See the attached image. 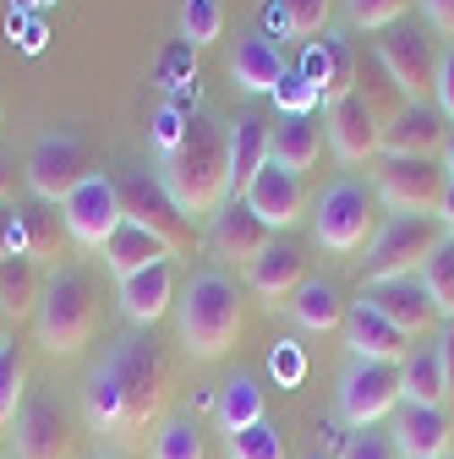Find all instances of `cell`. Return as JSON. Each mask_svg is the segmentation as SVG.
<instances>
[{
  "label": "cell",
  "instance_id": "cell-41",
  "mask_svg": "<svg viewBox=\"0 0 454 459\" xmlns=\"http://www.w3.org/2000/svg\"><path fill=\"white\" fill-rule=\"evenodd\" d=\"M187 121H192V115H187V109H176V104H170V99H164V104L153 109V121H148V137H153L159 159L181 148V137H187Z\"/></svg>",
  "mask_w": 454,
  "mask_h": 459
},
{
  "label": "cell",
  "instance_id": "cell-1",
  "mask_svg": "<svg viewBox=\"0 0 454 459\" xmlns=\"http://www.w3.org/2000/svg\"><path fill=\"white\" fill-rule=\"evenodd\" d=\"M159 186L187 219H214L231 203V121L192 115L181 148L159 159Z\"/></svg>",
  "mask_w": 454,
  "mask_h": 459
},
{
  "label": "cell",
  "instance_id": "cell-13",
  "mask_svg": "<svg viewBox=\"0 0 454 459\" xmlns=\"http://www.w3.org/2000/svg\"><path fill=\"white\" fill-rule=\"evenodd\" d=\"M121 208H127V219H137L143 230H153L170 252H187L192 247V219L170 203V192L159 186V176H148V169H132V176L121 181Z\"/></svg>",
  "mask_w": 454,
  "mask_h": 459
},
{
  "label": "cell",
  "instance_id": "cell-39",
  "mask_svg": "<svg viewBox=\"0 0 454 459\" xmlns=\"http://www.w3.org/2000/svg\"><path fill=\"white\" fill-rule=\"evenodd\" d=\"M224 448H231V459H285V437H279V427H268V421L224 437Z\"/></svg>",
  "mask_w": 454,
  "mask_h": 459
},
{
  "label": "cell",
  "instance_id": "cell-45",
  "mask_svg": "<svg viewBox=\"0 0 454 459\" xmlns=\"http://www.w3.org/2000/svg\"><path fill=\"white\" fill-rule=\"evenodd\" d=\"M6 33H12V44L22 49V55H44V44H49V28H44V17H22V12H12L6 17Z\"/></svg>",
  "mask_w": 454,
  "mask_h": 459
},
{
  "label": "cell",
  "instance_id": "cell-23",
  "mask_svg": "<svg viewBox=\"0 0 454 459\" xmlns=\"http://www.w3.org/2000/svg\"><path fill=\"white\" fill-rule=\"evenodd\" d=\"M170 307H176V273H170V257L153 263V268H143V273H132V279H121V312H127V323L148 328Z\"/></svg>",
  "mask_w": 454,
  "mask_h": 459
},
{
  "label": "cell",
  "instance_id": "cell-49",
  "mask_svg": "<svg viewBox=\"0 0 454 459\" xmlns=\"http://www.w3.org/2000/svg\"><path fill=\"white\" fill-rule=\"evenodd\" d=\"M432 344H438V361H443V383H449V394H454V317L438 328V339H432Z\"/></svg>",
  "mask_w": 454,
  "mask_h": 459
},
{
  "label": "cell",
  "instance_id": "cell-12",
  "mask_svg": "<svg viewBox=\"0 0 454 459\" xmlns=\"http://www.w3.org/2000/svg\"><path fill=\"white\" fill-rule=\"evenodd\" d=\"M356 301H367L372 312H383L400 333H411V339H422V333H432V328H443V312L432 307V296H427V284H422V273H400V279H372V284H362V296Z\"/></svg>",
  "mask_w": 454,
  "mask_h": 459
},
{
  "label": "cell",
  "instance_id": "cell-34",
  "mask_svg": "<svg viewBox=\"0 0 454 459\" xmlns=\"http://www.w3.org/2000/svg\"><path fill=\"white\" fill-rule=\"evenodd\" d=\"M153 459H203V432L187 411L164 416L159 432H153Z\"/></svg>",
  "mask_w": 454,
  "mask_h": 459
},
{
  "label": "cell",
  "instance_id": "cell-28",
  "mask_svg": "<svg viewBox=\"0 0 454 459\" xmlns=\"http://www.w3.org/2000/svg\"><path fill=\"white\" fill-rule=\"evenodd\" d=\"M83 411H88V427H93V432H127V427H132V416H127V394H121V377L109 372V361L88 372Z\"/></svg>",
  "mask_w": 454,
  "mask_h": 459
},
{
  "label": "cell",
  "instance_id": "cell-54",
  "mask_svg": "<svg viewBox=\"0 0 454 459\" xmlns=\"http://www.w3.org/2000/svg\"><path fill=\"white\" fill-rule=\"evenodd\" d=\"M93 459H121V454H93Z\"/></svg>",
  "mask_w": 454,
  "mask_h": 459
},
{
  "label": "cell",
  "instance_id": "cell-47",
  "mask_svg": "<svg viewBox=\"0 0 454 459\" xmlns=\"http://www.w3.org/2000/svg\"><path fill=\"white\" fill-rule=\"evenodd\" d=\"M6 257H28V247H22V208L0 203V263Z\"/></svg>",
  "mask_w": 454,
  "mask_h": 459
},
{
  "label": "cell",
  "instance_id": "cell-2",
  "mask_svg": "<svg viewBox=\"0 0 454 459\" xmlns=\"http://www.w3.org/2000/svg\"><path fill=\"white\" fill-rule=\"evenodd\" d=\"M176 328L187 356L197 361H219L224 351L236 344L241 333V290L224 268H197L181 284V301H176Z\"/></svg>",
  "mask_w": 454,
  "mask_h": 459
},
{
  "label": "cell",
  "instance_id": "cell-56",
  "mask_svg": "<svg viewBox=\"0 0 454 459\" xmlns=\"http://www.w3.org/2000/svg\"><path fill=\"white\" fill-rule=\"evenodd\" d=\"M318 459H323V454H318Z\"/></svg>",
  "mask_w": 454,
  "mask_h": 459
},
{
  "label": "cell",
  "instance_id": "cell-51",
  "mask_svg": "<svg viewBox=\"0 0 454 459\" xmlns=\"http://www.w3.org/2000/svg\"><path fill=\"white\" fill-rule=\"evenodd\" d=\"M438 224H443L449 236H454V181L443 186V203H438Z\"/></svg>",
  "mask_w": 454,
  "mask_h": 459
},
{
  "label": "cell",
  "instance_id": "cell-27",
  "mask_svg": "<svg viewBox=\"0 0 454 459\" xmlns=\"http://www.w3.org/2000/svg\"><path fill=\"white\" fill-rule=\"evenodd\" d=\"M291 317L307 328V333H328L345 323V296H339V284L323 279V273H307L296 284V296H291Z\"/></svg>",
  "mask_w": 454,
  "mask_h": 459
},
{
  "label": "cell",
  "instance_id": "cell-17",
  "mask_svg": "<svg viewBox=\"0 0 454 459\" xmlns=\"http://www.w3.org/2000/svg\"><path fill=\"white\" fill-rule=\"evenodd\" d=\"M268 241H274V230H268L241 197H231V203L208 219V247H214V257H224V263L252 268V263L268 252Z\"/></svg>",
  "mask_w": 454,
  "mask_h": 459
},
{
  "label": "cell",
  "instance_id": "cell-40",
  "mask_svg": "<svg viewBox=\"0 0 454 459\" xmlns=\"http://www.w3.org/2000/svg\"><path fill=\"white\" fill-rule=\"evenodd\" d=\"M318 104H323V99H318V88H312L296 66L279 77V88H274V109H279V115H301V121H307Z\"/></svg>",
  "mask_w": 454,
  "mask_h": 459
},
{
  "label": "cell",
  "instance_id": "cell-11",
  "mask_svg": "<svg viewBox=\"0 0 454 459\" xmlns=\"http://www.w3.org/2000/svg\"><path fill=\"white\" fill-rule=\"evenodd\" d=\"M61 219H66V236H72L77 247H99V252H104V241L116 236V224L127 219V208H121V181H109L104 169H93V176L61 203Z\"/></svg>",
  "mask_w": 454,
  "mask_h": 459
},
{
  "label": "cell",
  "instance_id": "cell-26",
  "mask_svg": "<svg viewBox=\"0 0 454 459\" xmlns=\"http://www.w3.org/2000/svg\"><path fill=\"white\" fill-rule=\"evenodd\" d=\"M164 257H170V247L153 236V230H143L137 219H121L116 236L104 241V268L116 273V279H132V273H143V268H153Z\"/></svg>",
  "mask_w": 454,
  "mask_h": 459
},
{
  "label": "cell",
  "instance_id": "cell-52",
  "mask_svg": "<svg viewBox=\"0 0 454 459\" xmlns=\"http://www.w3.org/2000/svg\"><path fill=\"white\" fill-rule=\"evenodd\" d=\"M438 164H443V176L454 181V126L443 132V153H438Z\"/></svg>",
  "mask_w": 454,
  "mask_h": 459
},
{
  "label": "cell",
  "instance_id": "cell-42",
  "mask_svg": "<svg viewBox=\"0 0 454 459\" xmlns=\"http://www.w3.org/2000/svg\"><path fill=\"white\" fill-rule=\"evenodd\" d=\"M268 377L279 388H296L307 377V351H301V344H291V339H279L274 351H268Z\"/></svg>",
  "mask_w": 454,
  "mask_h": 459
},
{
  "label": "cell",
  "instance_id": "cell-7",
  "mask_svg": "<svg viewBox=\"0 0 454 459\" xmlns=\"http://www.w3.org/2000/svg\"><path fill=\"white\" fill-rule=\"evenodd\" d=\"M312 236H318V247H328L339 257L367 247V236H372V197H367V186L351 181V176L328 181L318 192V203H312Z\"/></svg>",
  "mask_w": 454,
  "mask_h": 459
},
{
  "label": "cell",
  "instance_id": "cell-31",
  "mask_svg": "<svg viewBox=\"0 0 454 459\" xmlns=\"http://www.w3.org/2000/svg\"><path fill=\"white\" fill-rule=\"evenodd\" d=\"M214 411H219V432H224V437H236V432L258 427V421H263V388H258V377L236 372L231 383L219 388V399H214Z\"/></svg>",
  "mask_w": 454,
  "mask_h": 459
},
{
  "label": "cell",
  "instance_id": "cell-21",
  "mask_svg": "<svg viewBox=\"0 0 454 459\" xmlns=\"http://www.w3.org/2000/svg\"><path fill=\"white\" fill-rule=\"evenodd\" d=\"M307 279V252L296 247V241H268V252L247 268V284L268 301V307H279V301H291L296 296V284Z\"/></svg>",
  "mask_w": 454,
  "mask_h": 459
},
{
  "label": "cell",
  "instance_id": "cell-35",
  "mask_svg": "<svg viewBox=\"0 0 454 459\" xmlns=\"http://www.w3.org/2000/svg\"><path fill=\"white\" fill-rule=\"evenodd\" d=\"M28 367H22V351L17 344H0V432H6L17 416H22V405H28Z\"/></svg>",
  "mask_w": 454,
  "mask_h": 459
},
{
  "label": "cell",
  "instance_id": "cell-16",
  "mask_svg": "<svg viewBox=\"0 0 454 459\" xmlns=\"http://www.w3.org/2000/svg\"><path fill=\"white\" fill-rule=\"evenodd\" d=\"M443 115L438 104H400L383 115V137H378V153H394V159H438L443 153Z\"/></svg>",
  "mask_w": 454,
  "mask_h": 459
},
{
  "label": "cell",
  "instance_id": "cell-24",
  "mask_svg": "<svg viewBox=\"0 0 454 459\" xmlns=\"http://www.w3.org/2000/svg\"><path fill=\"white\" fill-rule=\"evenodd\" d=\"M285 72H291V66H285V55H279L274 39H263V33L236 39V49H231V82H236L241 93H274Z\"/></svg>",
  "mask_w": 454,
  "mask_h": 459
},
{
  "label": "cell",
  "instance_id": "cell-37",
  "mask_svg": "<svg viewBox=\"0 0 454 459\" xmlns=\"http://www.w3.org/2000/svg\"><path fill=\"white\" fill-rule=\"evenodd\" d=\"M224 33V6L219 0H181V44L203 49Z\"/></svg>",
  "mask_w": 454,
  "mask_h": 459
},
{
  "label": "cell",
  "instance_id": "cell-46",
  "mask_svg": "<svg viewBox=\"0 0 454 459\" xmlns=\"http://www.w3.org/2000/svg\"><path fill=\"white\" fill-rule=\"evenodd\" d=\"M432 104H438L443 121H454V39H449L443 55H438V88H432Z\"/></svg>",
  "mask_w": 454,
  "mask_h": 459
},
{
  "label": "cell",
  "instance_id": "cell-53",
  "mask_svg": "<svg viewBox=\"0 0 454 459\" xmlns=\"http://www.w3.org/2000/svg\"><path fill=\"white\" fill-rule=\"evenodd\" d=\"M0 203H12V159L0 153Z\"/></svg>",
  "mask_w": 454,
  "mask_h": 459
},
{
  "label": "cell",
  "instance_id": "cell-43",
  "mask_svg": "<svg viewBox=\"0 0 454 459\" xmlns=\"http://www.w3.org/2000/svg\"><path fill=\"white\" fill-rule=\"evenodd\" d=\"M279 6L291 12V22H296V39H323L334 0H279Z\"/></svg>",
  "mask_w": 454,
  "mask_h": 459
},
{
  "label": "cell",
  "instance_id": "cell-32",
  "mask_svg": "<svg viewBox=\"0 0 454 459\" xmlns=\"http://www.w3.org/2000/svg\"><path fill=\"white\" fill-rule=\"evenodd\" d=\"M39 290H44V279H39V263L33 257H6L0 263V317H28L39 307Z\"/></svg>",
  "mask_w": 454,
  "mask_h": 459
},
{
  "label": "cell",
  "instance_id": "cell-10",
  "mask_svg": "<svg viewBox=\"0 0 454 459\" xmlns=\"http://www.w3.org/2000/svg\"><path fill=\"white\" fill-rule=\"evenodd\" d=\"M400 367L389 361H351L339 372V421L345 427H378L389 411H400Z\"/></svg>",
  "mask_w": 454,
  "mask_h": 459
},
{
  "label": "cell",
  "instance_id": "cell-30",
  "mask_svg": "<svg viewBox=\"0 0 454 459\" xmlns=\"http://www.w3.org/2000/svg\"><path fill=\"white\" fill-rule=\"evenodd\" d=\"M268 159H279L285 169H312L318 159H323V137H318V126H312V115L301 121V115H279V126H274V137H268Z\"/></svg>",
  "mask_w": 454,
  "mask_h": 459
},
{
  "label": "cell",
  "instance_id": "cell-33",
  "mask_svg": "<svg viewBox=\"0 0 454 459\" xmlns=\"http://www.w3.org/2000/svg\"><path fill=\"white\" fill-rule=\"evenodd\" d=\"M66 241L72 236H66V219H61V208H55V203L22 208V247H28L33 263H55Z\"/></svg>",
  "mask_w": 454,
  "mask_h": 459
},
{
  "label": "cell",
  "instance_id": "cell-20",
  "mask_svg": "<svg viewBox=\"0 0 454 459\" xmlns=\"http://www.w3.org/2000/svg\"><path fill=\"white\" fill-rule=\"evenodd\" d=\"M72 432H66V411L55 394H33L22 416H17V459H66Z\"/></svg>",
  "mask_w": 454,
  "mask_h": 459
},
{
  "label": "cell",
  "instance_id": "cell-55",
  "mask_svg": "<svg viewBox=\"0 0 454 459\" xmlns=\"http://www.w3.org/2000/svg\"><path fill=\"white\" fill-rule=\"evenodd\" d=\"M39 6H55V0H39Z\"/></svg>",
  "mask_w": 454,
  "mask_h": 459
},
{
  "label": "cell",
  "instance_id": "cell-48",
  "mask_svg": "<svg viewBox=\"0 0 454 459\" xmlns=\"http://www.w3.org/2000/svg\"><path fill=\"white\" fill-rule=\"evenodd\" d=\"M263 39H296V22L279 0H263Z\"/></svg>",
  "mask_w": 454,
  "mask_h": 459
},
{
  "label": "cell",
  "instance_id": "cell-9",
  "mask_svg": "<svg viewBox=\"0 0 454 459\" xmlns=\"http://www.w3.org/2000/svg\"><path fill=\"white\" fill-rule=\"evenodd\" d=\"M372 186L378 197L394 208V213H432L438 219V203H443V164L438 159H394V153H378L372 159Z\"/></svg>",
  "mask_w": 454,
  "mask_h": 459
},
{
  "label": "cell",
  "instance_id": "cell-29",
  "mask_svg": "<svg viewBox=\"0 0 454 459\" xmlns=\"http://www.w3.org/2000/svg\"><path fill=\"white\" fill-rule=\"evenodd\" d=\"M400 405H443L449 383H443V361L438 344H411V356L400 361Z\"/></svg>",
  "mask_w": 454,
  "mask_h": 459
},
{
  "label": "cell",
  "instance_id": "cell-44",
  "mask_svg": "<svg viewBox=\"0 0 454 459\" xmlns=\"http://www.w3.org/2000/svg\"><path fill=\"white\" fill-rule=\"evenodd\" d=\"M339 459H400V448H394V432H378V427H362L345 448H339Z\"/></svg>",
  "mask_w": 454,
  "mask_h": 459
},
{
  "label": "cell",
  "instance_id": "cell-36",
  "mask_svg": "<svg viewBox=\"0 0 454 459\" xmlns=\"http://www.w3.org/2000/svg\"><path fill=\"white\" fill-rule=\"evenodd\" d=\"M422 284H427L432 307H438L443 323H449V317H454V236H443V241L432 247V257L422 263Z\"/></svg>",
  "mask_w": 454,
  "mask_h": 459
},
{
  "label": "cell",
  "instance_id": "cell-3",
  "mask_svg": "<svg viewBox=\"0 0 454 459\" xmlns=\"http://www.w3.org/2000/svg\"><path fill=\"white\" fill-rule=\"evenodd\" d=\"M33 328L49 356H77L93 333V284L83 268H55L39 290Z\"/></svg>",
  "mask_w": 454,
  "mask_h": 459
},
{
  "label": "cell",
  "instance_id": "cell-5",
  "mask_svg": "<svg viewBox=\"0 0 454 459\" xmlns=\"http://www.w3.org/2000/svg\"><path fill=\"white\" fill-rule=\"evenodd\" d=\"M109 372L121 377L132 427H148V421L164 411V394H170V367H164V356H159V344H153L148 333H127L116 351H109Z\"/></svg>",
  "mask_w": 454,
  "mask_h": 459
},
{
  "label": "cell",
  "instance_id": "cell-18",
  "mask_svg": "<svg viewBox=\"0 0 454 459\" xmlns=\"http://www.w3.org/2000/svg\"><path fill=\"white\" fill-rule=\"evenodd\" d=\"M323 104H339L345 93H356V49L351 39H339V33H323V39H307L301 49V66H296Z\"/></svg>",
  "mask_w": 454,
  "mask_h": 459
},
{
  "label": "cell",
  "instance_id": "cell-4",
  "mask_svg": "<svg viewBox=\"0 0 454 459\" xmlns=\"http://www.w3.org/2000/svg\"><path fill=\"white\" fill-rule=\"evenodd\" d=\"M443 241V230L432 213H389L383 230L372 236L362 268H367V284L372 279H400V273H422V263L432 257V247Z\"/></svg>",
  "mask_w": 454,
  "mask_h": 459
},
{
  "label": "cell",
  "instance_id": "cell-38",
  "mask_svg": "<svg viewBox=\"0 0 454 459\" xmlns=\"http://www.w3.org/2000/svg\"><path fill=\"white\" fill-rule=\"evenodd\" d=\"M345 17H351V28L383 33V28L411 17V0H345Z\"/></svg>",
  "mask_w": 454,
  "mask_h": 459
},
{
  "label": "cell",
  "instance_id": "cell-15",
  "mask_svg": "<svg viewBox=\"0 0 454 459\" xmlns=\"http://www.w3.org/2000/svg\"><path fill=\"white\" fill-rule=\"evenodd\" d=\"M378 137H383V109L367 93H345L339 104H328V143L345 164L378 159Z\"/></svg>",
  "mask_w": 454,
  "mask_h": 459
},
{
  "label": "cell",
  "instance_id": "cell-14",
  "mask_svg": "<svg viewBox=\"0 0 454 459\" xmlns=\"http://www.w3.org/2000/svg\"><path fill=\"white\" fill-rule=\"evenodd\" d=\"M241 203L268 224V230H291L301 213H307V186H301V176L296 169H285L279 159H268L258 176L247 181V192H241Z\"/></svg>",
  "mask_w": 454,
  "mask_h": 459
},
{
  "label": "cell",
  "instance_id": "cell-8",
  "mask_svg": "<svg viewBox=\"0 0 454 459\" xmlns=\"http://www.w3.org/2000/svg\"><path fill=\"white\" fill-rule=\"evenodd\" d=\"M88 176H93V159H88V143L77 132H44L28 153V192L39 203L61 208Z\"/></svg>",
  "mask_w": 454,
  "mask_h": 459
},
{
  "label": "cell",
  "instance_id": "cell-22",
  "mask_svg": "<svg viewBox=\"0 0 454 459\" xmlns=\"http://www.w3.org/2000/svg\"><path fill=\"white\" fill-rule=\"evenodd\" d=\"M394 448H400V459H443L449 454L443 405H400V416H394Z\"/></svg>",
  "mask_w": 454,
  "mask_h": 459
},
{
  "label": "cell",
  "instance_id": "cell-6",
  "mask_svg": "<svg viewBox=\"0 0 454 459\" xmlns=\"http://www.w3.org/2000/svg\"><path fill=\"white\" fill-rule=\"evenodd\" d=\"M438 44L406 17V22H394L378 33V61L383 72L394 77V88L406 93V104H432V88H438Z\"/></svg>",
  "mask_w": 454,
  "mask_h": 459
},
{
  "label": "cell",
  "instance_id": "cell-25",
  "mask_svg": "<svg viewBox=\"0 0 454 459\" xmlns=\"http://www.w3.org/2000/svg\"><path fill=\"white\" fill-rule=\"evenodd\" d=\"M268 137H274V126L263 121L258 109H241L231 121V197H241L247 181L268 164Z\"/></svg>",
  "mask_w": 454,
  "mask_h": 459
},
{
  "label": "cell",
  "instance_id": "cell-19",
  "mask_svg": "<svg viewBox=\"0 0 454 459\" xmlns=\"http://www.w3.org/2000/svg\"><path fill=\"white\" fill-rule=\"evenodd\" d=\"M345 351L351 361H389V367H400L411 356V333H400L383 312H372L367 301H351L345 307Z\"/></svg>",
  "mask_w": 454,
  "mask_h": 459
},
{
  "label": "cell",
  "instance_id": "cell-50",
  "mask_svg": "<svg viewBox=\"0 0 454 459\" xmlns=\"http://www.w3.org/2000/svg\"><path fill=\"white\" fill-rule=\"evenodd\" d=\"M422 12L443 39H454V0H422Z\"/></svg>",
  "mask_w": 454,
  "mask_h": 459
}]
</instances>
